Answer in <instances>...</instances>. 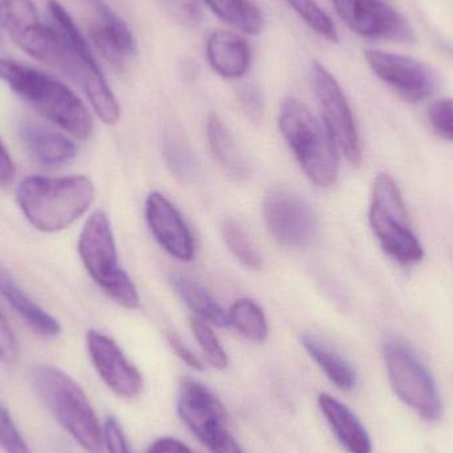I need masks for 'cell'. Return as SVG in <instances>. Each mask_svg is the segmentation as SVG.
<instances>
[{
	"instance_id": "obj_1",
	"label": "cell",
	"mask_w": 453,
	"mask_h": 453,
	"mask_svg": "<svg viewBox=\"0 0 453 453\" xmlns=\"http://www.w3.org/2000/svg\"><path fill=\"white\" fill-rule=\"evenodd\" d=\"M0 80L69 134L80 140H87L92 134L89 111L63 82L8 58H0Z\"/></svg>"
},
{
	"instance_id": "obj_2",
	"label": "cell",
	"mask_w": 453,
	"mask_h": 453,
	"mask_svg": "<svg viewBox=\"0 0 453 453\" xmlns=\"http://www.w3.org/2000/svg\"><path fill=\"white\" fill-rule=\"evenodd\" d=\"M95 193L92 180L82 175L29 177L19 186L18 202L35 228L58 232L73 225L89 210Z\"/></svg>"
},
{
	"instance_id": "obj_3",
	"label": "cell",
	"mask_w": 453,
	"mask_h": 453,
	"mask_svg": "<svg viewBox=\"0 0 453 453\" xmlns=\"http://www.w3.org/2000/svg\"><path fill=\"white\" fill-rule=\"evenodd\" d=\"M32 385L58 425L89 453H103L104 428L81 386L58 367L32 369Z\"/></svg>"
},
{
	"instance_id": "obj_4",
	"label": "cell",
	"mask_w": 453,
	"mask_h": 453,
	"mask_svg": "<svg viewBox=\"0 0 453 453\" xmlns=\"http://www.w3.org/2000/svg\"><path fill=\"white\" fill-rule=\"evenodd\" d=\"M48 12L63 40V56L58 68L85 93L104 124H117L121 116L119 101L114 97L87 40L58 0H48Z\"/></svg>"
},
{
	"instance_id": "obj_5",
	"label": "cell",
	"mask_w": 453,
	"mask_h": 453,
	"mask_svg": "<svg viewBox=\"0 0 453 453\" xmlns=\"http://www.w3.org/2000/svg\"><path fill=\"white\" fill-rule=\"evenodd\" d=\"M279 127L306 177L317 188L334 185L338 178V149L324 124L296 98L280 109Z\"/></svg>"
},
{
	"instance_id": "obj_6",
	"label": "cell",
	"mask_w": 453,
	"mask_h": 453,
	"mask_svg": "<svg viewBox=\"0 0 453 453\" xmlns=\"http://www.w3.org/2000/svg\"><path fill=\"white\" fill-rule=\"evenodd\" d=\"M79 252L88 273L114 303L130 311L140 306L134 282L119 266L111 222L103 211H96L85 223L80 234Z\"/></svg>"
},
{
	"instance_id": "obj_7",
	"label": "cell",
	"mask_w": 453,
	"mask_h": 453,
	"mask_svg": "<svg viewBox=\"0 0 453 453\" xmlns=\"http://www.w3.org/2000/svg\"><path fill=\"white\" fill-rule=\"evenodd\" d=\"M369 222L380 247L402 265H415L425 257V250L412 232L403 196L395 180L380 174L372 185Z\"/></svg>"
},
{
	"instance_id": "obj_8",
	"label": "cell",
	"mask_w": 453,
	"mask_h": 453,
	"mask_svg": "<svg viewBox=\"0 0 453 453\" xmlns=\"http://www.w3.org/2000/svg\"><path fill=\"white\" fill-rule=\"evenodd\" d=\"M391 388L404 404L422 419L438 422L443 414L441 394L427 367L402 341H390L383 349Z\"/></svg>"
},
{
	"instance_id": "obj_9",
	"label": "cell",
	"mask_w": 453,
	"mask_h": 453,
	"mask_svg": "<svg viewBox=\"0 0 453 453\" xmlns=\"http://www.w3.org/2000/svg\"><path fill=\"white\" fill-rule=\"evenodd\" d=\"M178 412L210 452L244 453L229 431L226 407L198 380L185 378L180 383Z\"/></svg>"
},
{
	"instance_id": "obj_10",
	"label": "cell",
	"mask_w": 453,
	"mask_h": 453,
	"mask_svg": "<svg viewBox=\"0 0 453 453\" xmlns=\"http://www.w3.org/2000/svg\"><path fill=\"white\" fill-rule=\"evenodd\" d=\"M311 82L330 137L349 162L358 165L362 159L361 142L353 111L342 88L319 63H314L311 66Z\"/></svg>"
},
{
	"instance_id": "obj_11",
	"label": "cell",
	"mask_w": 453,
	"mask_h": 453,
	"mask_svg": "<svg viewBox=\"0 0 453 453\" xmlns=\"http://www.w3.org/2000/svg\"><path fill=\"white\" fill-rule=\"evenodd\" d=\"M332 4L341 20L359 36L398 42L415 40L409 20L380 0H332Z\"/></svg>"
},
{
	"instance_id": "obj_12",
	"label": "cell",
	"mask_w": 453,
	"mask_h": 453,
	"mask_svg": "<svg viewBox=\"0 0 453 453\" xmlns=\"http://www.w3.org/2000/svg\"><path fill=\"white\" fill-rule=\"evenodd\" d=\"M269 234L285 247H303L313 239L317 217L305 199L288 190H272L263 202Z\"/></svg>"
},
{
	"instance_id": "obj_13",
	"label": "cell",
	"mask_w": 453,
	"mask_h": 453,
	"mask_svg": "<svg viewBox=\"0 0 453 453\" xmlns=\"http://www.w3.org/2000/svg\"><path fill=\"white\" fill-rule=\"evenodd\" d=\"M365 58L375 76L409 103H420L435 92V72L418 58L378 50H365Z\"/></svg>"
},
{
	"instance_id": "obj_14",
	"label": "cell",
	"mask_w": 453,
	"mask_h": 453,
	"mask_svg": "<svg viewBox=\"0 0 453 453\" xmlns=\"http://www.w3.org/2000/svg\"><path fill=\"white\" fill-rule=\"evenodd\" d=\"M87 346L93 366L114 394L125 399H134L142 393V375L111 337L97 330H89Z\"/></svg>"
},
{
	"instance_id": "obj_15",
	"label": "cell",
	"mask_w": 453,
	"mask_h": 453,
	"mask_svg": "<svg viewBox=\"0 0 453 453\" xmlns=\"http://www.w3.org/2000/svg\"><path fill=\"white\" fill-rule=\"evenodd\" d=\"M146 220L151 234L173 257L191 261L196 256V242L177 207L161 193H151L146 199Z\"/></svg>"
},
{
	"instance_id": "obj_16",
	"label": "cell",
	"mask_w": 453,
	"mask_h": 453,
	"mask_svg": "<svg viewBox=\"0 0 453 453\" xmlns=\"http://www.w3.org/2000/svg\"><path fill=\"white\" fill-rule=\"evenodd\" d=\"M319 407L337 441L348 453H372V441L361 420L342 402L319 394Z\"/></svg>"
},
{
	"instance_id": "obj_17",
	"label": "cell",
	"mask_w": 453,
	"mask_h": 453,
	"mask_svg": "<svg viewBox=\"0 0 453 453\" xmlns=\"http://www.w3.org/2000/svg\"><path fill=\"white\" fill-rule=\"evenodd\" d=\"M20 137L35 161L45 167H58L72 161L77 148L68 137L37 122H24Z\"/></svg>"
},
{
	"instance_id": "obj_18",
	"label": "cell",
	"mask_w": 453,
	"mask_h": 453,
	"mask_svg": "<svg viewBox=\"0 0 453 453\" xmlns=\"http://www.w3.org/2000/svg\"><path fill=\"white\" fill-rule=\"evenodd\" d=\"M206 55L211 68L225 79H240L250 69V45L234 32H212L207 40Z\"/></svg>"
},
{
	"instance_id": "obj_19",
	"label": "cell",
	"mask_w": 453,
	"mask_h": 453,
	"mask_svg": "<svg viewBox=\"0 0 453 453\" xmlns=\"http://www.w3.org/2000/svg\"><path fill=\"white\" fill-rule=\"evenodd\" d=\"M0 296L36 334L47 338L60 334L61 326L58 319L35 303L2 265H0Z\"/></svg>"
},
{
	"instance_id": "obj_20",
	"label": "cell",
	"mask_w": 453,
	"mask_h": 453,
	"mask_svg": "<svg viewBox=\"0 0 453 453\" xmlns=\"http://www.w3.org/2000/svg\"><path fill=\"white\" fill-rule=\"evenodd\" d=\"M306 353L319 365L330 382L342 391H353L357 386V372L353 365L313 334H303L301 338Z\"/></svg>"
},
{
	"instance_id": "obj_21",
	"label": "cell",
	"mask_w": 453,
	"mask_h": 453,
	"mask_svg": "<svg viewBox=\"0 0 453 453\" xmlns=\"http://www.w3.org/2000/svg\"><path fill=\"white\" fill-rule=\"evenodd\" d=\"M173 287L177 290L186 305L198 316L215 326H229L228 313L217 303L214 297L202 287L185 274L175 273L172 277Z\"/></svg>"
},
{
	"instance_id": "obj_22",
	"label": "cell",
	"mask_w": 453,
	"mask_h": 453,
	"mask_svg": "<svg viewBox=\"0 0 453 453\" xmlns=\"http://www.w3.org/2000/svg\"><path fill=\"white\" fill-rule=\"evenodd\" d=\"M207 138L215 158L225 167L226 172L234 178H244L248 174V165L244 154L240 150L223 119L217 114H211L207 121Z\"/></svg>"
},
{
	"instance_id": "obj_23",
	"label": "cell",
	"mask_w": 453,
	"mask_h": 453,
	"mask_svg": "<svg viewBox=\"0 0 453 453\" xmlns=\"http://www.w3.org/2000/svg\"><path fill=\"white\" fill-rule=\"evenodd\" d=\"M89 36L101 56L114 68L122 69L125 60L137 52L132 29L121 31L97 20L89 27Z\"/></svg>"
},
{
	"instance_id": "obj_24",
	"label": "cell",
	"mask_w": 453,
	"mask_h": 453,
	"mask_svg": "<svg viewBox=\"0 0 453 453\" xmlns=\"http://www.w3.org/2000/svg\"><path fill=\"white\" fill-rule=\"evenodd\" d=\"M210 10L228 26L247 35H258L265 18L252 0H204Z\"/></svg>"
},
{
	"instance_id": "obj_25",
	"label": "cell",
	"mask_w": 453,
	"mask_h": 453,
	"mask_svg": "<svg viewBox=\"0 0 453 453\" xmlns=\"http://www.w3.org/2000/svg\"><path fill=\"white\" fill-rule=\"evenodd\" d=\"M15 42L32 58L58 68L63 56V40L55 27L39 23Z\"/></svg>"
},
{
	"instance_id": "obj_26",
	"label": "cell",
	"mask_w": 453,
	"mask_h": 453,
	"mask_svg": "<svg viewBox=\"0 0 453 453\" xmlns=\"http://www.w3.org/2000/svg\"><path fill=\"white\" fill-rule=\"evenodd\" d=\"M164 156L173 175L185 183H191L199 175V165L196 153L185 135L177 130H170L164 140Z\"/></svg>"
},
{
	"instance_id": "obj_27",
	"label": "cell",
	"mask_w": 453,
	"mask_h": 453,
	"mask_svg": "<svg viewBox=\"0 0 453 453\" xmlns=\"http://www.w3.org/2000/svg\"><path fill=\"white\" fill-rule=\"evenodd\" d=\"M228 322L242 337L261 343L268 338L269 327L265 314L250 298H239L228 311Z\"/></svg>"
},
{
	"instance_id": "obj_28",
	"label": "cell",
	"mask_w": 453,
	"mask_h": 453,
	"mask_svg": "<svg viewBox=\"0 0 453 453\" xmlns=\"http://www.w3.org/2000/svg\"><path fill=\"white\" fill-rule=\"evenodd\" d=\"M39 23V15L32 0H0V27L7 31L13 42Z\"/></svg>"
},
{
	"instance_id": "obj_29",
	"label": "cell",
	"mask_w": 453,
	"mask_h": 453,
	"mask_svg": "<svg viewBox=\"0 0 453 453\" xmlns=\"http://www.w3.org/2000/svg\"><path fill=\"white\" fill-rule=\"evenodd\" d=\"M223 237H225L226 247L231 250L232 255L242 265L253 269V271L261 269L263 258H261L260 253L256 250V245L253 244L245 229L236 220H226L225 226H223Z\"/></svg>"
},
{
	"instance_id": "obj_30",
	"label": "cell",
	"mask_w": 453,
	"mask_h": 453,
	"mask_svg": "<svg viewBox=\"0 0 453 453\" xmlns=\"http://www.w3.org/2000/svg\"><path fill=\"white\" fill-rule=\"evenodd\" d=\"M285 2L317 35L333 42L340 40L334 21L314 0H285Z\"/></svg>"
},
{
	"instance_id": "obj_31",
	"label": "cell",
	"mask_w": 453,
	"mask_h": 453,
	"mask_svg": "<svg viewBox=\"0 0 453 453\" xmlns=\"http://www.w3.org/2000/svg\"><path fill=\"white\" fill-rule=\"evenodd\" d=\"M191 330H193L207 362L214 369L225 370L228 366V356L210 325L203 319L194 317L191 319Z\"/></svg>"
},
{
	"instance_id": "obj_32",
	"label": "cell",
	"mask_w": 453,
	"mask_h": 453,
	"mask_svg": "<svg viewBox=\"0 0 453 453\" xmlns=\"http://www.w3.org/2000/svg\"><path fill=\"white\" fill-rule=\"evenodd\" d=\"M0 449L4 453H32L24 441L19 428L16 427L10 411L0 402Z\"/></svg>"
},
{
	"instance_id": "obj_33",
	"label": "cell",
	"mask_w": 453,
	"mask_h": 453,
	"mask_svg": "<svg viewBox=\"0 0 453 453\" xmlns=\"http://www.w3.org/2000/svg\"><path fill=\"white\" fill-rule=\"evenodd\" d=\"M428 121L439 137L453 142V100L435 101L428 109Z\"/></svg>"
},
{
	"instance_id": "obj_34",
	"label": "cell",
	"mask_w": 453,
	"mask_h": 453,
	"mask_svg": "<svg viewBox=\"0 0 453 453\" xmlns=\"http://www.w3.org/2000/svg\"><path fill=\"white\" fill-rule=\"evenodd\" d=\"M240 108L248 119L253 124H260L265 113V103H264V96L257 85L247 84L240 88L239 93Z\"/></svg>"
},
{
	"instance_id": "obj_35",
	"label": "cell",
	"mask_w": 453,
	"mask_h": 453,
	"mask_svg": "<svg viewBox=\"0 0 453 453\" xmlns=\"http://www.w3.org/2000/svg\"><path fill=\"white\" fill-rule=\"evenodd\" d=\"M104 441L109 453H132L124 430L116 418H109L104 426Z\"/></svg>"
},
{
	"instance_id": "obj_36",
	"label": "cell",
	"mask_w": 453,
	"mask_h": 453,
	"mask_svg": "<svg viewBox=\"0 0 453 453\" xmlns=\"http://www.w3.org/2000/svg\"><path fill=\"white\" fill-rule=\"evenodd\" d=\"M18 358V343L5 317L0 311V362L12 365Z\"/></svg>"
},
{
	"instance_id": "obj_37",
	"label": "cell",
	"mask_w": 453,
	"mask_h": 453,
	"mask_svg": "<svg viewBox=\"0 0 453 453\" xmlns=\"http://www.w3.org/2000/svg\"><path fill=\"white\" fill-rule=\"evenodd\" d=\"M166 340L169 342L170 348L173 349L175 354L180 357V361L185 362L188 367L196 370V372H202L204 369L203 364H202L201 359L188 348V346L183 343V341L180 340V335L175 334L173 332L166 333Z\"/></svg>"
},
{
	"instance_id": "obj_38",
	"label": "cell",
	"mask_w": 453,
	"mask_h": 453,
	"mask_svg": "<svg viewBox=\"0 0 453 453\" xmlns=\"http://www.w3.org/2000/svg\"><path fill=\"white\" fill-rule=\"evenodd\" d=\"M148 453H194L182 441L174 438H161L149 447Z\"/></svg>"
},
{
	"instance_id": "obj_39",
	"label": "cell",
	"mask_w": 453,
	"mask_h": 453,
	"mask_svg": "<svg viewBox=\"0 0 453 453\" xmlns=\"http://www.w3.org/2000/svg\"><path fill=\"white\" fill-rule=\"evenodd\" d=\"M15 165L11 159L10 154L0 142V188L10 185L15 178Z\"/></svg>"
}]
</instances>
